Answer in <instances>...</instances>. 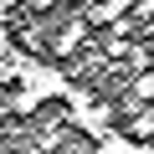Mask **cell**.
<instances>
[{
  "instance_id": "obj_1",
  "label": "cell",
  "mask_w": 154,
  "mask_h": 154,
  "mask_svg": "<svg viewBox=\"0 0 154 154\" xmlns=\"http://www.w3.org/2000/svg\"><path fill=\"white\" fill-rule=\"evenodd\" d=\"M88 31H93V26H88V16H77V21L51 41V57H77V51H82V41H88Z\"/></svg>"
},
{
  "instance_id": "obj_2",
  "label": "cell",
  "mask_w": 154,
  "mask_h": 154,
  "mask_svg": "<svg viewBox=\"0 0 154 154\" xmlns=\"http://www.w3.org/2000/svg\"><path fill=\"white\" fill-rule=\"evenodd\" d=\"M31 5H36V11H51V5H57V0H31Z\"/></svg>"
},
{
  "instance_id": "obj_3",
  "label": "cell",
  "mask_w": 154,
  "mask_h": 154,
  "mask_svg": "<svg viewBox=\"0 0 154 154\" xmlns=\"http://www.w3.org/2000/svg\"><path fill=\"white\" fill-rule=\"evenodd\" d=\"M0 134H5V123H0Z\"/></svg>"
}]
</instances>
